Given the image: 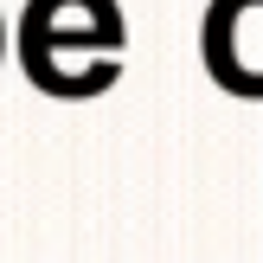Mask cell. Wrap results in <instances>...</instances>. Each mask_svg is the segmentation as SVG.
Returning <instances> with one entry per match:
<instances>
[{
    "mask_svg": "<svg viewBox=\"0 0 263 263\" xmlns=\"http://www.w3.org/2000/svg\"><path fill=\"white\" fill-rule=\"evenodd\" d=\"M20 64L51 97H97L122 71V7L116 0H26Z\"/></svg>",
    "mask_w": 263,
    "mask_h": 263,
    "instance_id": "6da1fadb",
    "label": "cell"
},
{
    "mask_svg": "<svg viewBox=\"0 0 263 263\" xmlns=\"http://www.w3.org/2000/svg\"><path fill=\"white\" fill-rule=\"evenodd\" d=\"M199 58L231 97H263V0H212L199 20Z\"/></svg>",
    "mask_w": 263,
    "mask_h": 263,
    "instance_id": "7a4b0ae2",
    "label": "cell"
}]
</instances>
